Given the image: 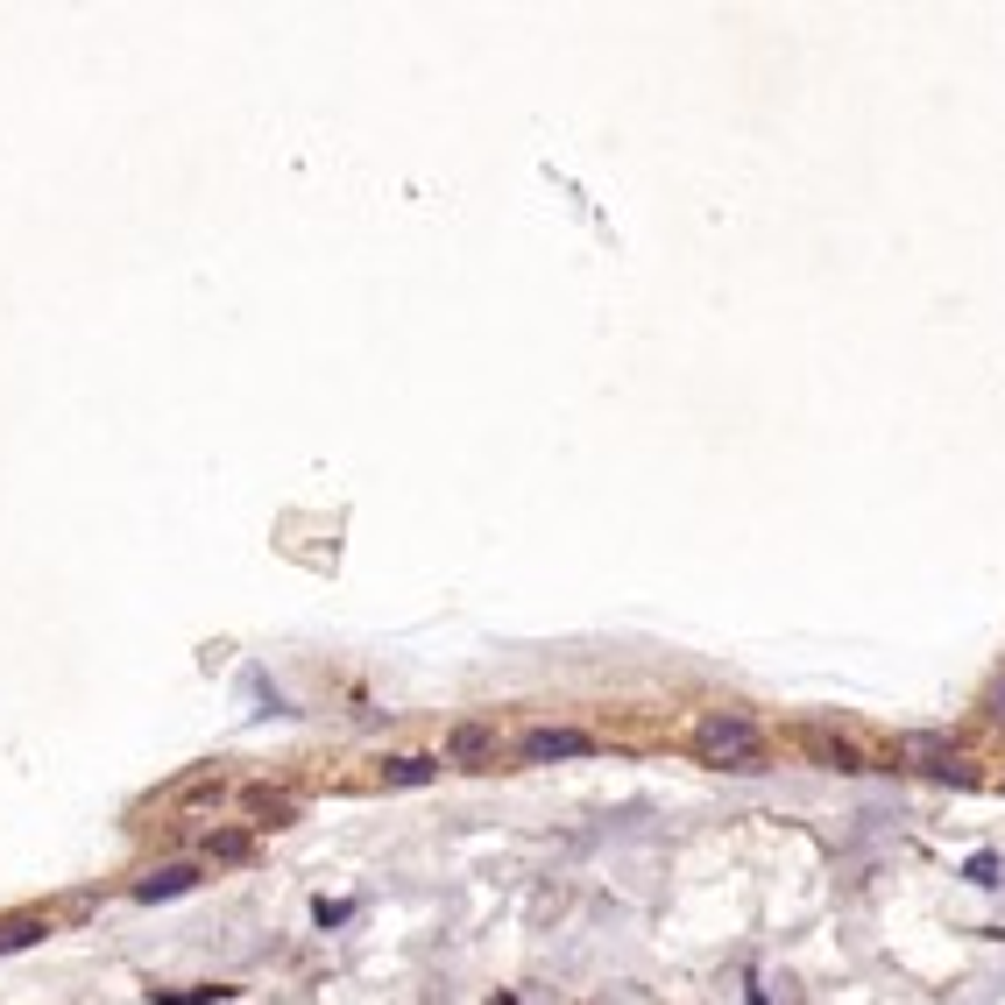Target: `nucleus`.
<instances>
[{"mask_svg":"<svg viewBox=\"0 0 1005 1005\" xmlns=\"http://www.w3.org/2000/svg\"><path fill=\"white\" fill-rule=\"evenodd\" d=\"M694 750L701 765H723V772H758L765 765V729L750 723L744 708H715L694 723Z\"/></svg>","mask_w":1005,"mask_h":1005,"instance_id":"f257e3e1","label":"nucleus"},{"mask_svg":"<svg viewBox=\"0 0 1005 1005\" xmlns=\"http://www.w3.org/2000/svg\"><path fill=\"white\" fill-rule=\"evenodd\" d=\"M588 750H595V737H588V729H525V737H517V758H525V765H553V758H588Z\"/></svg>","mask_w":1005,"mask_h":1005,"instance_id":"f03ea898","label":"nucleus"},{"mask_svg":"<svg viewBox=\"0 0 1005 1005\" xmlns=\"http://www.w3.org/2000/svg\"><path fill=\"white\" fill-rule=\"evenodd\" d=\"M447 765H468V772L496 765V723H454L447 729Z\"/></svg>","mask_w":1005,"mask_h":1005,"instance_id":"7ed1b4c3","label":"nucleus"},{"mask_svg":"<svg viewBox=\"0 0 1005 1005\" xmlns=\"http://www.w3.org/2000/svg\"><path fill=\"white\" fill-rule=\"evenodd\" d=\"M191 885H199V864H170V872L135 885V899H178V893H191Z\"/></svg>","mask_w":1005,"mask_h":1005,"instance_id":"20e7f679","label":"nucleus"},{"mask_svg":"<svg viewBox=\"0 0 1005 1005\" xmlns=\"http://www.w3.org/2000/svg\"><path fill=\"white\" fill-rule=\"evenodd\" d=\"M807 750H815L822 765H836V772H864V750L849 744V737H822V729H815V737H807Z\"/></svg>","mask_w":1005,"mask_h":1005,"instance_id":"39448f33","label":"nucleus"},{"mask_svg":"<svg viewBox=\"0 0 1005 1005\" xmlns=\"http://www.w3.org/2000/svg\"><path fill=\"white\" fill-rule=\"evenodd\" d=\"M439 772V758H390L382 765V786H425Z\"/></svg>","mask_w":1005,"mask_h":1005,"instance_id":"423d86ee","label":"nucleus"},{"mask_svg":"<svg viewBox=\"0 0 1005 1005\" xmlns=\"http://www.w3.org/2000/svg\"><path fill=\"white\" fill-rule=\"evenodd\" d=\"M963 872H971V885H998V872H1005V864H998V849H977V857L963 864Z\"/></svg>","mask_w":1005,"mask_h":1005,"instance_id":"0eeeda50","label":"nucleus"},{"mask_svg":"<svg viewBox=\"0 0 1005 1005\" xmlns=\"http://www.w3.org/2000/svg\"><path fill=\"white\" fill-rule=\"evenodd\" d=\"M36 935H43L36 921H8V927H0V949H22V942H36Z\"/></svg>","mask_w":1005,"mask_h":1005,"instance_id":"6e6552de","label":"nucleus"},{"mask_svg":"<svg viewBox=\"0 0 1005 1005\" xmlns=\"http://www.w3.org/2000/svg\"><path fill=\"white\" fill-rule=\"evenodd\" d=\"M984 715H992V723H1005V673H998L992 687H984Z\"/></svg>","mask_w":1005,"mask_h":1005,"instance_id":"1a4fd4ad","label":"nucleus"}]
</instances>
